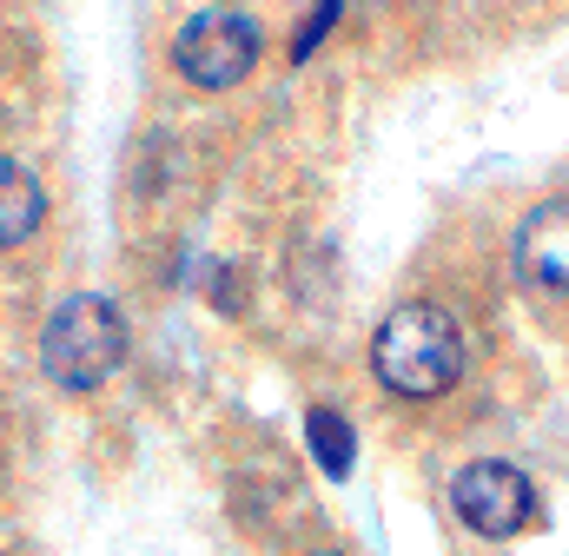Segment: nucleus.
Masks as SVG:
<instances>
[{
	"label": "nucleus",
	"mask_w": 569,
	"mask_h": 556,
	"mask_svg": "<svg viewBox=\"0 0 569 556\" xmlns=\"http://www.w3.org/2000/svg\"><path fill=\"white\" fill-rule=\"evenodd\" d=\"M172 60H179V73H186L192 87L226 93V87H239V80L259 67V20L239 13V7H206V13L179 33Z\"/></svg>",
	"instance_id": "7ed1b4c3"
},
{
	"label": "nucleus",
	"mask_w": 569,
	"mask_h": 556,
	"mask_svg": "<svg viewBox=\"0 0 569 556\" xmlns=\"http://www.w3.org/2000/svg\"><path fill=\"white\" fill-rule=\"evenodd\" d=\"M517 278L543 298L569 291V199H543L517 226Z\"/></svg>",
	"instance_id": "39448f33"
},
{
	"label": "nucleus",
	"mask_w": 569,
	"mask_h": 556,
	"mask_svg": "<svg viewBox=\"0 0 569 556\" xmlns=\"http://www.w3.org/2000/svg\"><path fill=\"white\" fill-rule=\"evenodd\" d=\"M450 510L463 517V530L503 544V537H517V530L537 517V490H530V477H523L517 464L483 457V464H463V470H457V484H450Z\"/></svg>",
	"instance_id": "20e7f679"
},
{
	"label": "nucleus",
	"mask_w": 569,
	"mask_h": 556,
	"mask_svg": "<svg viewBox=\"0 0 569 556\" xmlns=\"http://www.w3.org/2000/svg\"><path fill=\"white\" fill-rule=\"evenodd\" d=\"M338 7H345V0H318V7H311V20H305V33H298V47H291L298 60H305V53H311V47L325 40V27L338 20Z\"/></svg>",
	"instance_id": "6e6552de"
},
{
	"label": "nucleus",
	"mask_w": 569,
	"mask_h": 556,
	"mask_svg": "<svg viewBox=\"0 0 569 556\" xmlns=\"http://www.w3.org/2000/svg\"><path fill=\"white\" fill-rule=\"evenodd\" d=\"M305 437H311V457H318L325 477H351V464H358V437H351L345 417L318 405V411L305 417Z\"/></svg>",
	"instance_id": "0eeeda50"
},
{
	"label": "nucleus",
	"mask_w": 569,
	"mask_h": 556,
	"mask_svg": "<svg viewBox=\"0 0 569 556\" xmlns=\"http://www.w3.org/2000/svg\"><path fill=\"white\" fill-rule=\"evenodd\" d=\"M40 226H47V192H40L33 166H20V159H0V252L27 246Z\"/></svg>",
	"instance_id": "423d86ee"
},
{
	"label": "nucleus",
	"mask_w": 569,
	"mask_h": 556,
	"mask_svg": "<svg viewBox=\"0 0 569 556\" xmlns=\"http://www.w3.org/2000/svg\"><path fill=\"white\" fill-rule=\"evenodd\" d=\"M127 365V318L100 291H73L40 331V371L60 391H100Z\"/></svg>",
	"instance_id": "f03ea898"
},
{
	"label": "nucleus",
	"mask_w": 569,
	"mask_h": 556,
	"mask_svg": "<svg viewBox=\"0 0 569 556\" xmlns=\"http://www.w3.org/2000/svg\"><path fill=\"white\" fill-rule=\"evenodd\" d=\"M371 371L385 391L398 398H443L463 371V331L443 305H398L378 331H371Z\"/></svg>",
	"instance_id": "f257e3e1"
}]
</instances>
